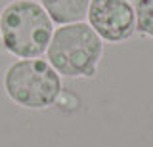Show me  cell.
<instances>
[{
    "label": "cell",
    "mask_w": 153,
    "mask_h": 147,
    "mask_svg": "<svg viewBox=\"0 0 153 147\" xmlns=\"http://www.w3.org/2000/svg\"><path fill=\"white\" fill-rule=\"evenodd\" d=\"M136 16V33L153 40V0H130Z\"/></svg>",
    "instance_id": "cell-6"
},
{
    "label": "cell",
    "mask_w": 153,
    "mask_h": 147,
    "mask_svg": "<svg viewBox=\"0 0 153 147\" xmlns=\"http://www.w3.org/2000/svg\"><path fill=\"white\" fill-rule=\"evenodd\" d=\"M54 25H69V23L86 21L90 0H38Z\"/></svg>",
    "instance_id": "cell-5"
},
{
    "label": "cell",
    "mask_w": 153,
    "mask_h": 147,
    "mask_svg": "<svg viewBox=\"0 0 153 147\" xmlns=\"http://www.w3.org/2000/svg\"><path fill=\"white\" fill-rule=\"evenodd\" d=\"M54 29L38 0H12L0 10V44L16 59L42 58Z\"/></svg>",
    "instance_id": "cell-1"
},
{
    "label": "cell",
    "mask_w": 153,
    "mask_h": 147,
    "mask_svg": "<svg viewBox=\"0 0 153 147\" xmlns=\"http://www.w3.org/2000/svg\"><path fill=\"white\" fill-rule=\"evenodd\" d=\"M44 55L61 78H92L103 58V40L86 21L57 25Z\"/></svg>",
    "instance_id": "cell-2"
},
{
    "label": "cell",
    "mask_w": 153,
    "mask_h": 147,
    "mask_svg": "<svg viewBox=\"0 0 153 147\" xmlns=\"http://www.w3.org/2000/svg\"><path fill=\"white\" fill-rule=\"evenodd\" d=\"M4 94L13 105L29 111H44L59 101L63 80L46 58L17 59L4 71Z\"/></svg>",
    "instance_id": "cell-3"
},
{
    "label": "cell",
    "mask_w": 153,
    "mask_h": 147,
    "mask_svg": "<svg viewBox=\"0 0 153 147\" xmlns=\"http://www.w3.org/2000/svg\"><path fill=\"white\" fill-rule=\"evenodd\" d=\"M86 23L103 42L111 44L136 35V16L130 0H90Z\"/></svg>",
    "instance_id": "cell-4"
}]
</instances>
